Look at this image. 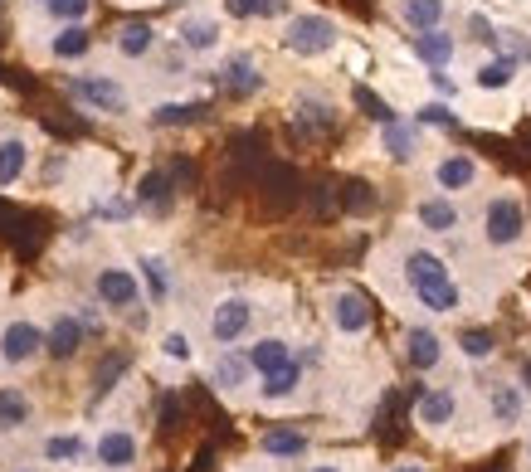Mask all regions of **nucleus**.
Here are the masks:
<instances>
[{
	"label": "nucleus",
	"mask_w": 531,
	"mask_h": 472,
	"mask_svg": "<svg viewBox=\"0 0 531 472\" xmlns=\"http://www.w3.org/2000/svg\"><path fill=\"white\" fill-rule=\"evenodd\" d=\"M20 472H30V468H20Z\"/></svg>",
	"instance_id": "603ef678"
},
{
	"label": "nucleus",
	"mask_w": 531,
	"mask_h": 472,
	"mask_svg": "<svg viewBox=\"0 0 531 472\" xmlns=\"http://www.w3.org/2000/svg\"><path fill=\"white\" fill-rule=\"evenodd\" d=\"M429 83H434V93H439L444 103H454V98H458V78L449 69H434V73H429Z\"/></svg>",
	"instance_id": "ea45409f"
},
{
	"label": "nucleus",
	"mask_w": 531,
	"mask_h": 472,
	"mask_svg": "<svg viewBox=\"0 0 531 472\" xmlns=\"http://www.w3.org/2000/svg\"><path fill=\"white\" fill-rule=\"evenodd\" d=\"M415 219L424 234H454L458 224H463V210H458L449 195H429V200L415 205Z\"/></svg>",
	"instance_id": "ddd939ff"
},
{
	"label": "nucleus",
	"mask_w": 531,
	"mask_h": 472,
	"mask_svg": "<svg viewBox=\"0 0 531 472\" xmlns=\"http://www.w3.org/2000/svg\"><path fill=\"white\" fill-rule=\"evenodd\" d=\"M356 98H361V108H366V117H376V122H395V112L385 108V103H380L376 93H356Z\"/></svg>",
	"instance_id": "79ce46f5"
},
{
	"label": "nucleus",
	"mask_w": 531,
	"mask_h": 472,
	"mask_svg": "<svg viewBox=\"0 0 531 472\" xmlns=\"http://www.w3.org/2000/svg\"><path fill=\"white\" fill-rule=\"evenodd\" d=\"M419 142H424V132H419V122H380V151L390 156V161H400V166H410L419 156Z\"/></svg>",
	"instance_id": "6e6552de"
},
{
	"label": "nucleus",
	"mask_w": 531,
	"mask_h": 472,
	"mask_svg": "<svg viewBox=\"0 0 531 472\" xmlns=\"http://www.w3.org/2000/svg\"><path fill=\"white\" fill-rule=\"evenodd\" d=\"M220 88H225L229 98H254V93L264 88V69H259L249 54H234L225 69H220Z\"/></svg>",
	"instance_id": "9b49d317"
},
{
	"label": "nucleus",
	"mask_w": 531,
	"mask_h": 472,
	"mask_svg": "<svg viewBox=\"0 0 531 472\" xmlns=\"http://www.w3.org/2000/svg\"><path fill=\"white\" fill-rule=\"evenodd\" d=\"M93 292H98V302H103V307H113V312H132V307L142 302V278H137V268L108 263V268H98Z\"/></svg>",
	"instance_id": "20e7f679"
},
{
	"label": "nucleus",
	"mask_w": 531,
	"mask_h": 472,
	"mask_svg": "<svg viewBox=\"0 0 531 472\" xmlns=\"http://www.w3.org/2000/svg\"><path fill=\"white\" fill-rule=\"evenodd\" d=\"M410 54H415L424 69H449L458 59V39L439 25V30H419L415 44H410Z\"/></svg>",
	"instance_id": "1a4fd4ad"
},
{
	"label": "nucleus",
	"mask_w": 531,
	"mask_h": 472,
	"mask_svg": "<svg viewBox=\"0 0 531 472\" xmlns=\"http://www.w3.org/2000/svg\"><path fill=\"white\" fill-rule=\"evenodd\" d=\"M30 424V400L20 390H0V429H20Z\"/></svg>",
	"instance_id": "72a5a7b5"
},
{
	"label": "nucleus",
	"mask_w": 531,
	"mask_h": 472,
	"mask_svg": "<svg viewBox=\"0 0 531 472\" xmlns=\"http://www.w3.org/2000/svg\"><path fill=\"white\" fill-rule=\"evenodd\" d=\"M405 361H410V370H434V365L444 361V341H439V331H429V327L405 331Z\"/></svg>",
	"instance_id": "dca6fc26"
},
{
	"label": "nucleus",
	"mask_w": 531,
	"mask_h": 472,
	"mask_svg": "<svg viewBox=\"0 0 531 472\" xmlns=\"http://www.w3.org/2000/svg\"><path fill=\"white\" fill-rule=\"evenodd\" d=\"M93 49V35H88V25H59L54 39H49V59H59V64H74Z\"/></svg>",
	"instance_id": "4be33fe9"
},
{
	"label": "nucleus",
	"mask_w": 531,
	"mask_h": 472,
	"mask_svg": "<svg viewBox=\"0 0 531 472\" xmlns=\"http://www.w3.org/2000/svg\"><path fill=\"white\" fill-rule=\"evenodd\" d=\"M264 453H268V458H303V453H307V434H288V429H283V434H268Z\"/></svg>",
	"instance_id": "c9c22d12"
},
{
	"label": "nucleus",
	"mask_w": 531,
	"mask_h": 472,
	"mask_svg": "<svg viewBox=\"0 0 531 472\" xmlns=\"http://www.w3.org/2000/svg\"><path fill=\"white\" fill-rule=\"evenodd\" d=\"M249 327H254V302H249V297H220V302H215L210 336H215L220 346H234L239 336H249Z\"/></svg>",
	"instance_id": "423d86ee"
},
{
	"label": "nucleus",
	"mask_w": 531,
	"mask_h": 472,
	"mask_svg": "<svg viewBox=\"0 0 531 472\" xmlns=\"http://www.w3.org/2000/svg\"><path fill=\"white\" fill-rule=\"evenodd\" d=\"M44 351V331L30 322V317H15V322H5L0 331V365H30Z\"/></svg>",
	"instance_id": "39448f33"
},
{
	"label": "nucleus",
	"mask_w": 531,
	"mask_h": 472,
	"mask_svg": "<svg viewBox=\"0 0 531 472\" xmlns=\"http://www.w3.org/2000/svg\"><path fill=\"white\" fill-rule=\"evenodd\" d=\"M522 385H488V409H493V424L512 429L522 419Z\"/></svg>",
	"instance_id": "bb28decb"
},
{
	"label": "nucleus",
	"mask_w": 531,
	"mask_h": 472,
	"mask_svg": "<svg viewBox=\"0 0 531 472\" xmlns=\"http://www.w3.org/2000/svg\"><path fill=\"white\" fill-rule=\"evenodd\" d=\"M88 453V443L78 434H54V438H44V458L49 463H78Z\"/></svg>",
	"instance_id": "473e14b6"
},
{
	"label": "nucleus",
	"mask_w": 531,
	"mask_h": 472,
	"mask_svg": "<svg viewBox=\"0 0 531 472\" xmlns=\"http://www.w3.org/2000/svg\"><path fill=\"white\" fill-rule=\"evenodd\" d=\"M229 20H259V0H225Z\"/></svg>",
	"instance_id": "a19ab883"
},
{
	"label": "nucleus",
	"mask_w": 531,
	"mask_h": 472,
	"mask_svg": "<svg viewBox=\"0 0 531 472\" xmlns=\"http://www.w3.org/2000/svg\"><path fill=\"white\" fill-rule=\"evenodd\" d=\"M137 205L166 210V205H171V176H166V171H147V176L137 181Z\"/></svg>",
	"instance_id": "c85d7f7f"
},
{
	"label": "nucleus",
	"mask_w": 531,
	"mask_h": 472,
	"mask_svg": "<svg viewBox=\"0 0 531 472\" xmlns=\"http://www.w3.org/2000/svg\"><path fill=\"white\" fill-rule=\"evenodd\" d=\"M200 103H156L152 108V127H190L200 122Z\"/></svg>",
	"instance_id": "2f4dec72"
},
{
	"label": "nucleus",
	"mask_w": 531,
	"mask_h": 472,
	"mask_svg": "<svg viewBox=\"0 0 531 472\" xmlns=\"http://www.w3.org/2000/svg\"><path fill=\"white\" fill-rule=\"evenodd\" d=\"M332 327L342 331V336L371 331V302H366L361 292H337V297H332Z\"/></svg>",
	"instance_id": "f8f14e48"
},
{
	"label": "nucleus",
	"mask_w": 531,
	"mask_h": 472,
	"mask_svg": "<svg viewBox=\"0 0 531 472\" xmlns=\"http://www.w3.org/2000/svg\"><path fill=\"white\" fill-rule=\"evenodd\" d=\"M244 361H249L254 375H273V370H283V365L293 361V346H288L283 336H259V341L249 346V356H244Z\"/></svg>",
	"instance_id": "aec40b11"
},
{
	"label": "nucleus",
	"mask_w": 531,
	"mask_h": 472,
	"mask_svg": "<svg viewBox=\"0 0 531 472\" xmlns=\"http://www.w3.org/2000/svg\"><path fill=\"white\" fill-rule=\"evenodd\" d=\"M39 5L54 25H88V15H93V0H39Z\"/></svg>",
	"instance_id": "7c9ffc66"
},
{
	"label": "nucleus",
	"mask_w": 531,
	"mask_h": 472,
	"mask_svg": "<svg viewBox=\"0 0 531 472\" xmlns=\"http://www.w3.org/2000/svg\"><path fill=\"white\" fill-rule=\"evenodd\" d=\"M395 15H400V25L405 30H439L444 20H449V0H400L395 5Z\"/></svg>",
	"instance_id": "4468645a"
},
{
	"label": "nucleus",
	"mask_w": 531,
	"mask_h": 472,
	"mask_svg": "<svg viewBox=\"0 0 531 472\" xmlns=\"http://www.w3.org/2000/svg\"><path fill=\"white\" fill-rule=\"evenodd\" d=\"M25 171H30V142L15 132V137H0V185L10 190V185L25 181Z\"/></svg>",
	"instance_id": "412c9836"
},
{
	"label": "nucleus",
	"mask_w": 531,
	"mask_h": 472,
	"mask_svg": "<svg viewBox=\"0 0 531 472\" xmlns=\"http://www.w3.org/2000/svg\"><path fill=\"white\" fill-rule=\"evenodd\" d=\"M483 244L488 249H517L522 239H527V205L517 200V195H497L488 200V210H483Z\"/></svg>",
	"instance_id": "f03ea898"
},
{
	"label": "nucleus",
	"mask_w": 531,
	"mask_h": 472,
	"mask_svg": "<svg viewBox=\"0 0 531 472\" xmlns=\"http://www.w3.org/2000/svg\"><path fill=\"white\" fill-rule=\"evenodd\" d=\"M400 472H424V468H400Z\"/></svg>",
	"instance_id": "de8ad7c7"
},
{
	"label": "nucleus",
	"mask_w": 531,
	"mask_h": 472,
	"mask_svg": "<svg viewBox=\"0 0 531 472\" xmlns=\"http://www.w3.org/2000/svg\"><path fill=\"white\" fill-rule=\"evenodd\" d=\"M454 414H458L454 390H424L419 395V424L424 429H444V424H454Z\"/></svg>",
	"instance_id": "5701e85b"
},
{
	"label": "nucleus",
	"mask_w": 531,
	"mask_h": 472,
	"mask_svg": "<svg viewBox=\"0 0 531 472\" xmlns=\"http://www.w3.org/2000/svg\"><path fill=\"white\" fill-rule=\"evenodd\" d=\"M337 39H342L337 20H332V15H317V10L288 15V25H283V49L298 54V59H322V54H332Z\"/></svg>",
	"instance_id": "f257e3e1"
},
{
	"label": "nucleus",
	"mask_w": 531,
	"mask_h": 472,
	"mask_svg": "<svg viewBox=\"0 0 531 472\" xmlns=\"http://www.w3.org/2000/svg\"><path fill=\"white\" fill-rule=\"evenodd\" d=\"M458 351L468 356V361H488L497 346H493V331H483V327H468L463 336H458Z\"/></svg>",
	"instance_id": "f704fd0d"
},
{
	"label": "nucleus",
	"mask_w": 531,
	"mask_h": 472,
	"mask_svg": "<svg viewBox=\"0 0 531 472\" xmlns=\"http://www.w3.org/2000/svg\"><path fill=\"white\" fill-rule=\"evenodd\" d=\"M113 49L122 54V59H147V54L156 49V30L147 25V20H127V25L117 30Z\"/></svg>",
	"instance_id": "393cba45"
},
{
	"label": "nucleus",
	"mask_w": 531,
	"mask_h": 472,
	"mask_svg": "<svg viewBox=\"0 0 531 472\" xmlns=\"http://www.w3.org/2000/svg\"><path fill=\"white\" fill-rule=\"evenodd\" d=\"M161 356L176 361V365H186L190 361V336L186 331H166V336H161Z\"/></svg>",
	"instance_id": "58836bf2"
},
{
	"label": "nucleus",
	"mask_w": 531,
	"mask_h": 472,
	"mask_svg": "<svg viewBox=\"0 0 531 472\" xmlns=\"http://www.w3.org/2000/svg\"><path fill=\"white\" fill-rule=\"evenodd\" d=\"M288 10H293V0H259V20H278Z\"/></svg>",
	"instance_id": "37998d69"
},
{
	"label": "nucleus",
	"mask_w": 531,
	"mask_h": 472,
	"mask_svg": "<svg viewBox=\"0 0 531 472\" xmlns=\"http://www.w3.org/2000/svg\"><path fill=\"white\" fill-rule=\"evenodd\" d=\"M249 375H254L249 361H244V356H229V351L215 361V370H210V380H215L220 390H229V395H234V390H244V380H249Z\"/></svg>",
	"instance_id": "c756f323"
},
{
	"label": "nucleus",
	"mask_w": 531,
	"mask_h": 472,
	"mask_svg": "<svg viewBox=\"0 0 531 472\" xmlns=\"http://www.w3.org/2000/svg\"><path fill=\"white\" fill-rule=\"evenodd\" d=\"M434 185H439L444 195H463V190H473V185H478V161H473L468 151H449V156H439V161H434Z\"/></svg>",
	"instance_id": "0eeeda50"
},
{
	"label": "nucleus",
	"mask_w": 531,
	"mask_h": 472,
	"mask_svg": "<svg viewBox=\"0 0 531 472\" xmlns=\"http://www.w3.org/2000/svg\"><path fill=\"white\" fill-rule=\"evenodd\" d=\"M166 5H181V0H166Z\"/></svg>",
	"instance_id": "8fccbe9b"
},
{
	"label": "nucleus",
	"mask_w": 531,
	"mask_h": 472,
	"mask_svg": "<svg viewBox=\"0 0 531 472\" xmlns=\"http://www.w3.org/2000/svg\"><path fill=\"white\" fill-rule=\"evenodd\" d=\"M78 346H83V327H78V317H54L49 322V331H44V351L54 356V361H74Z\"/></svg>",
	"instance_id": "a211bd4d"
},
{
	"label": "nucleus",
	"mask_w": 531,
	"mask_h": 472,
	"mask_svg": "<svg viewBox=\"0 0 531 472\" xmlns=\"http://www.w3.org/2000/svg\"><path fill=\"white\" fill-rule=\"evenodd\" d=\"M517 375H522V390H527V395H531V356H527V361H522V365H517Z\"/></svg>",
	"instance_id": "a18cd8bd"
},
{
	"label": "nucleus",
	"mask_w": 531,
	"mask_h": 472,
	"mask_svg": "<svg viewBox=\"0 0 531 472\" xmlns=\"http://www.w3.org/2000/svg\"><path fill=\"white\" fill-rule=\"evenodd\" d=\"M176 35H181V49H190V54H210V49H220V20H210V15H186V20L176 25Z\"/></svg>",
	"instance_id": "6ab92c4d"
},
{
	"label": "nucleus",
	"mask_w": 531,
	"mask_h": 472,
	"mask_svg": "<svg viewBox=\"0 0 531 472\" xmlns=\"http://www.w3.org/2000/svg\"><path fill=\"white\" fill-rule=\"evenodd\" d=\"M137 278H142V288H147V297H152L156 307L171 297V263L161 254H142L137 258Z\"/></svg>",
	"instance_id": "b1692460"
},
{
	"label": "nucleus",
	"mask_w": 531,
	"mask_h": 472,
	"mask_svg": "<svg viewBox=\"0 0 531 472\" xmlns=\"http://www.w3.org/2000/svg\"><path fill=\"white\" fill-rule=\"evenodd\" d=\"M78 327H83V336H98V331H103V317H98L93 307H83V312H78Z\"/></svg>",
	"instance_id": "c03bdc74"
},
{
	"label": "nucleus",
	"mask_w": 531,
	"mask_h": 472,
	"mask_svg": "<svg viewBox=\"0 0 531 472\" xmlns=\"http://www.w3.org/2000/svg\"><path fill=\"white\" fill-rule=\"evenodd\" d=\"M298 385H303V365L288 361L283 370H273V375H264V385H259V395H264L268 404L288 400V395H298Z\"/></svg>",
	"instance_id": "cd10ccee"
},
{
	"label": "nucleus",
	"mask_w": 531,
	"mask_h": 472,
	"mask_svg": "<svg viewBox=\"0 0 531 472\" xmlns=\"http://www.w3.org/2000/svg\"><path fill=\"white\" fill-rule=\"evenodd\" d=\"M517 73H522V64H517L512 54H493V59H483V64L473 69V88H478V93H502V88L517 83Z\"/></svg>",
	"instance_id": "2eb2a0df"
},
{
	"label": "nucleus",
	"mask_w": 531,
	"mask_h": 472,
	"mask_svg": "<svg viewBox=\"0 0 531 472\" xmlns=\"http://www.w3.org/2000/svg\"><path fill=\"white\" fill-rule=\"evenodd\" d=\"M127 375V356H108V361L93 370V395L103 400V395H113V385Z\"/></svg>",
	"instance_id": "e433bc0d"
},
{
	"label": "nucleus",
	"mask_w": 531,
	"mask_h": 472,
	"mask_svg": "<svg viewBox=\"0 0 531 472\" xmlns=\"http://www.w3.org/2000/svg\"><path fill=\"white\" fill-rule=\"evenodd\" d=\"M527 463H531V443H527Z\"/></svg>",
	"instance_id": "09e8293b"
},
{
	"label": "nucleus",
	"mask_w": 531,
	"mask_h": 472,
	"mask_svg": "<svg viewBox=\"0 0 531 472\" xmlns=\"http://www.w3.org/2000/svg\"><path fill=\"white\" fill-rule=\"evenodd\" d=\"M293 122L303 127L307 137H312V132H332L337 108H332L327 98H298V103H293Z\"/></svg>",
	"instance_id": "a878e982"
},
{
	"label": "nucleus",
	"mask_w": 531,
	"mask_h": 472,
	"mask_svg": "<svg viewBox=\"0 0 531 472\" xmlns=\"http://www.w3.org/2000/svg\"><path fill=\"white\" fill-rule=\"evenodd\" d=\"M98 463L108 472H122V468H132L137 463V434H127V429H108V434L98 438Z\"/></svg>",
	"instance_id": "f3484780"
},
{
	"label": "nucleus",
	"mask_w": 531,
	"mask_h": 472,
	"mask_svg": "<svg viewBox=\"0 0 531 472\" xmlns=\"http://www.w3.org/2000/svg\"><path fill=\"white\" fill-rule=\"evenodd\" d=\"M415 122H419V127H458V112H454V103L434 98V103L415 108Z\"/></svg>",
	"instance_id": "4c0bfd02"
},
{
	"label": "nucleus",
	"mask_w": 531,
	"mask_h": 472,
	"mask_svg": "<svg viewBox=\"0 0 531 472\" xmlns=\"http://www.w3.org/2000/svg\"><path fill=\"white\" fill-rule=\"evenodd\" d=\"M30 5H39V0H30Z\"/></svg>",
	"instance_id": "3c124183"
},
{
	"label": "nucleus",
	"mask_w": 531,
	"mask_h": 472,
	"mask_svg": "<svg viewBox=\"0 0 531 472\" xmlns=\"http://www.w3.org/2000/svg\"><path fill=\"white\" fill-rule=\"evenodd\" d=\"M307 472H342L337 463H317V468H307Z\"/></svg>",
	"instance_id": "49530a36"
},
{
	"label": "nucleus",
	"mask_w": 531,
	"mask_h": 472,
	"mask_svg": "<svg viewBox=\"0 0 531 472\" xmlns=\"http://www.w3.org/2000/svg\"><path fill=\"white\" fill-rule=\"evenodd\" d=\"M405 278H410L415 292L439 288V283H454V278H449V263L434 254V249H410V254H405Z\"/></svg>",
	"instance_id": "9d476101"
},
{
	"label": "nucleus",
	"mask_w": 531,
	"mask_h": 472,
	"mask_svg": "<svg viewBox=\"0 0 531 472\" xmlns=\"http://www.w3.org/2000/svg\"><path fill=\"white\" fill-rule=\"evenodd\" d=\"M69 98L83 103L88 112H103V117H122V112L132 108L127 88L117 78H108V73H74L69 78Z\"/></svg>",
	"instance_id": "7ed1b4c3"
}]
</instances>
